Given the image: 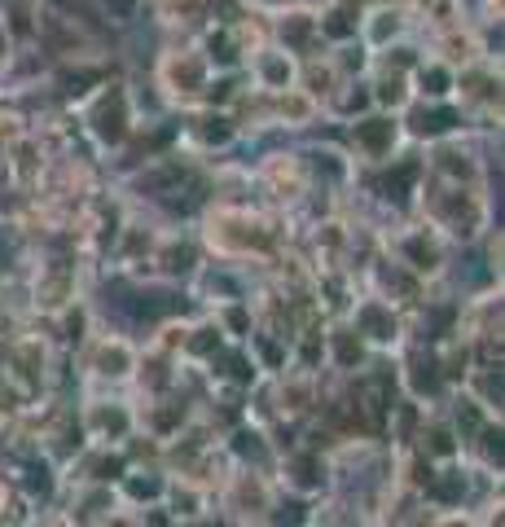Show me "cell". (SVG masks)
Listing matches in <instances>:
<instances>
[{
  "mask_svg": "<svg viewBox=\"0 0 505 527\" xmlns=\"http://www.w3.org/2000/svg\"><path fill=\"white\" fill-rule=\"evenodd\" d=\"M97 132L106 141H119V137H124V97H119V93L97 110Z\"/></svg>",
  "mask_w": 505,
  "mask_h": 527,
  "instance_id": "1",
  "label": "cell"
},
{
  "mask_svg": "<svg viewBox=\"0 0 505 527\" xmlns=\"http://www.w3.org/2000/svg\"><path fill=\"white\" fill-rule=\"evenodd\" d=\"M413 176H418V167H413V163H404V167H396L391 176H382V189H387V198H396V202L409 198V185H413Z\"/></svg>",
  "mask_w": 505,
  "mask_h": 527,
  "instance_id": "2",
  "label": "cell"
},
{
  "mask_svg": "<svg viewBox=\"0 0 505 527\" xmlns=\"http://www.w3.org/2000/svg\"><path fill=\"white\" fill-rule=\"evenodd\" d=\"M453 124H457L453 110H422V115H418V132H422V137H439V132H449Z\"/></svg>",
  "mask_w": 505,
  "mask_h": 527,
  "instance_id": "3",
  "label": "cell"
},
{
  "mask_svg": "<svg viewBox=\"0 0 505 527\" xmlns=\"http://www.w3.org/2000/svg\"><path fill=\"white\" fill-rule=\"evenodd\" d=\"M356 137H360L369 150H387V146H391V124H382V119H369V124L356 127Z\"/></svg>",
  "mask_w": 505,
  "mask_h": 527,
  "instance_id": "4",
  "label": "cell"
},
{
  "mask_svg": "<svg viewBox=\"0 0 505 527\" xmlns=\"http://www.w3.org/2000/svg\"><path fill=\"white\" fill-rule=\"evenodd\" d=\"M360 329H369L374 339H391V317L369 303V308H360Z\"/></svg>",
  "mask_w": 505,
  "mask_h": 527,
  "instance_id": "5",
  "label": "cell"
},
{
  "mask_svg": "<svg viewBox=\"0 0 505 527\" xmlns=\"http://www.w3.org/2000/svg\"><path fill=\"white\" fill-rule=\"evenodd\" d=\"M413 387H418V391H439V374H435V365L422 360V356L413 360Z\"/></svg>",
  "mask_w": 505,
  "mask_h": 527,
  "instance_id": "6",
  "label": "cell"
},
{
  "mask_svg": "<svg viewBox=\"0 0 505 527\" xmlns=\"http://www.w3.org/2000/svg\"><path fill=\"white\" fill-rule=\"evenodd\" d=\"M430 492L439 497V502H457L461 497V475H453V479H439V483H427Z\"/></svg>",
  "mask_w": 505,
  "mask_h": 527,
  "instance_id": "7",
  "label": "cell"
},
{
  "mask_svg": "<svg viewBox=\"0 0 505 527\" xmlns=\"http://www.w3.org/2000/svg\"><path fill=\"white\" fill-rule=\"evenodd\" d=\"M338 360H343V365H356V360H360V343H356L352 334H338Z\"/></svg>",
  "mask_w": 505,
  "mask_h": 527,
  "instance_id": "8",
  "label": "cell"
},
{
  "mask_svg": "<svg viewBox=\"0 0 505 527\" xmlns=\"http://www.w3.org/2000/svg\"><path fill=\"white\" fill-rule=\"evenodd\" d=\"M409 255H413V259H418V269H430V264H435V251H430L427 242H418V238H413V242H409Z\"/></svg>",
  "mask_w": 505,
  "mask_h": 527,
  "instance_id": "9",
  "label": "cell"
},
{
  "mask_svg": "<svg viewBox=\"0 0 505 527\" xmlns=\"http://www.w3.org/2000/svg\"><path fill=\"white\" fill-rule=\"evenodd\" d=\"M308 31H312V23H308V18H290V23H286V40L303 45V40H308Z\"/></svg>",
  "mask_w": 505,
  "mask_h": 527,
  "instance_id": "10",
  "label": "cell"
},
{
  "mask_svg": "<svg viewBox=\"0 0 505 527\" xmlns=\"http://www.w3.org/2000/svg\"><path fill=\"white\" fill-rule=\"evenodd\" d=\"M326 31H329V35H338V40H343V35H352V23H348V14H329Z\"/></svg>",
  "mask_w": 505,
  "mask_h": 527,
  "instance_id": "11",
  "label": "cell"
},
{
  "mask_svg": "<svg viewBox=\"0 0 505 527\" xmlns=\"http://www.w3.org/2000/svg\"><path fill=\"white\" fill-rule=\"evenodd\" d=\"M127 488H132V497H154V492H158V479H132Z\"/></svg>",
  "mask_w": 505,
  "mask_h": 527,
  "instance_id": "12",
  "label": "cell"
},
{
  "mask_svg": "<svg viewBox=\"0 0 505 527\" xmlns=\"http://www.w3.org/2000/svg\"><path fill=\"white\" fill-rule=\"evenodd\" d=\"M430 452H453V440H449V431H430Z\"/></svg>",
  "mask_w": 505,
  "mask_h": 527,
  "instance_id": "13",
  "label": "cell"
},
{
  "mask_svg": "<svg viewBox=\"0 0 505 527\" xmlns=\"http://www.w3.org/2000/svg\"><path fill=\"white\" fill-rule=\"evenodd\" d=\"M299 483H308V488L317 483V461H312V457H303L299 461Z\"/></svg>",
  "mask_w": 505,
  "mask_h": 527,
  "instance_id": "14",
  "label": "cell"
},
{
  "mask_svg": "<svg viewBox=\"0 0 505 527\" xmlns=\"http://www.w3.org/2000/svg\"><path fill=\"white\" fill-rule=\"evenodd\" d=\"M449 88V76L444 71H427V93H444Z\"/></svg>",
  "mask_w": 505,
  "mask_h": 527,
  "instance_id": "15",
  "label": "cell"
},
{
  "mask_svg": "<svg viewBox=\"0 0 505 527\" xmlns=\"http://www.w3.org/2000/svg\"><path fill=\"white\" fill-rule=\"evenodd\" d=\"M189 348H194V351H211V348H216V329H202V334L194 339V343H189Z\"/></svg>",
  "mask_w": 505,
  "mask_h": 527,
  "instance_id": "16",
  "label": "cell"
},
{
  "mask_svg": "<svg viewBox=\"0 0 505 527\" xmlns=\"http://www.w3.org/2000/svg\"><path fill=\"white\" fill-rule=\"evenodd\" d=\"M101 360H106V370H110V374H119V370H124V351H106V356H101Z\"/></svg>",
  "mask_w": 505,
  "mask_h": 527,
  "instance_id": "17",
  "label": "cell"
},
{
  "mask_svg": "<svg viewBox=\"0 0 505 527\" xmlns=\"http://www.w3.org/2000/svg\"><path fill=\"white\" fill-rule=\"evenodd\" d=\"M457 418H461V427H466V431H475V427H480V413H475V404H466V409H461Z\"/></svg>",
  "mask_w": 505,
  "mask_h": 527,
  "instance_id": "18",
  "label": "cell"
},
{
  "mask_svg": "<svg viewBox=\"0 0 505 527\" xmlns=\"http://www.w3.org/2000/svg\"><path fill=\"white\" fill-rule=\"evenodd\" d=\"M101 427H106V431H124L127 422H124V413H101Z\"/></svg>",
  "mask_w": 505,
  "mask_h": 527,
  "instance_id": "19",
  "label": "cell"
},
{
  "mask_svg": "<svg viewBox=\"0 0 505 527\" xmlns=\"http://www.w3.org/2000/svg\"><path fill=\"white\" fill-rule=\"evenodd\" d=\"M225 137H228V124H225V119H216V124L207 127V141H225Z\"/></svg>",
  "mask_w": 505,
  "mask_h": 527,
  "instance_id": "20",
  "label": "cell"
},
{
  "mask_svg": "<svg viewBox=\"0 0 505 527\" xmlns=\"http://www.w3.org/2000/svg\"><path fill=\"white\" fill-rule=\"evenodd\" d=\"M483 440H488V452H492V457H497V461H501V431H488V435H483Z\"/></svg>",
  "mask_w": 505,
  "mask_h": 527,
  "instance_id": "21",
  "label": "cell"
},
{
  "mask_svg": "<svg viewBox=\"0 0 505 527\" xmlns=\"http://www.w3.org/2000/svg\"><path fill=\"white\" fill-rule=\"evenodd\" d=\"M382 101H400V84H396V79H387V84H382V93H379Z\"/></svg>",
  "mask_w": 505,
  "mask_h": 527,
  "instance_id": "22",
  "label": "cell"
},
{
  "mask_svg": "<svg viewBox=\"0 0 505 527\" xmlns=\"http://www.w3.org/2000/svg\"><path fill=\"white\" fill-rule=\"evenodd\" d=\"M444 167H449V172H470V167H466V158H457V154H444Z\"/></svg>",
  "mask_w": 505,
  "mask_h": 527,
  "instance_id": "23",
  "label": "cell"
},
{
  "mask_svg": "<svg viewBox=\"0 0 505 527\" xmlns=\"http://www.w3.org/2000/svg\"><path fill=\"white\" fill-rule=\"evenodd\" d=\"M237 449L247 452V457H259V444H255V435H242V440H237Z\"/></svg>",
  "mask_w": 505,
  "mask_h": 527,
  "instance_id": "24",
  "label": "cell"
},
{
  "mask_svg": "<svg viewBox=\"0 0 505 527\" xmlns=\"http://www.w3.org/2000/svg\"><path fill=\"white\" fill-rule=\"evenodd\" d=\"M31 488H40V492H49V479H45V471H31Z\"/></svg>",
  "mask_w": 505,
  "mask_h": 527,
  "instance_id": "25",
  "label": "cell"
},
{
  "mask_svg": "<svg viewBox=\"0 0 505 527\" xmlns=\"http://www.w3.org/2000/svg\"><path fill=\"white\" fill-rule=\"evenodd\" d=\"M268 79H273V84H281V79H286V66H281V62H268Z\"/></svg>",
  "mask_w": 505,
  "mask_h": 527,
  "instance_id": "26",
  "label": "cell"
},
{
  "mask_svg": "<svg viewBox=\"0 0 505 527\" xmlns=\"http://www.w3.org/2000/svg\"><path fill=\"white\" fill-rule=\"evenodd\" d=\"M483 391H488V396H497V400H501V378H488V382H483Z\"/></svg>",
  "mask_w": 505,
  "mask_h": 527,
  "instance_id": "27",
  "label": "cell"
},
{
  "mask_svg": "<svg viewBox=\"0 0 505 527\" xmlns=\"http://www.w3.org/2000/svg\"><path fill=\"white\" fill-rule=\"evenodd\" d=\"M177 79H185V84H198V66H185V71H177Z\"/></svg>",
  "mask_w": 505,
  "mask_h": 527,
  "instance_id": "28",
  "label": "cell"
},
{
  "mask_svg": "<svg viewBox=\"0 0 505 527\" xmlns=\"http://www.w3.org/2000/svg\"><path fill=\"white\" fill-rule=\"evenodd\" d=\"M119 466H124V461H101L97 471H101V475H106V479H110V475H119Z\"/></svg>",
  "mask_w": 505,
  "mask_h": 527,
  "instance_id": "29",
  "label": "cell"
},
{
  "mask_svg": "<svg viewBox=\"0 0 505 527\" xmlns=\"http://www.w3.org/2000/svg\"><path fill=\"white\" fill-rule=\"evenodd\" d=\"M211 49H216V57H220V62H228V57H233V53H228V45H225V40H216Z\"/></svg>",
  "mask_w": 505,
  "mask_h": 527,
  "instance_id": "30",
  "label": "cell"
},
{
  "mask_svg": "<svg viewBox=\"0 0 505 527\" xmlns=\"http://www.w3.org/2000/svg\"><path fill=\"white\" fill-rule=\"evenodd\" d=\"M110 9H115V14H127V9H132V0H110Z\"/></svg>",
  "mask_w": 505,
  "mask_h": 527,
  "instance_id": "31",
  "label": "cell"
},
{
  "mask_svg": "<svg viewBox=\"0 0 505 527\" xmlns=\"http://www.w3.org/2000/svg\"><path fill=\"white\" fill-rule=\"evenodd\" d=\"M0 49H5V31H0Z\"/></svg>",
  "mask_w": 505,
  "mask_h": 527,
  "instance_id": "32",
  "label": "cell"
}]
</instances>
